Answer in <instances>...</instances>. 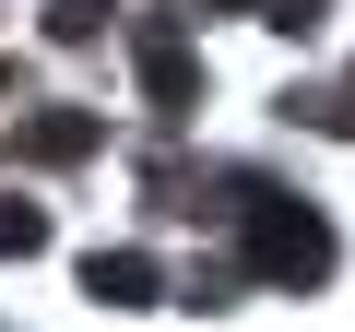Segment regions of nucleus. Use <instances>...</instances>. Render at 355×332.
I'll return each instance as SVG.
<instances>
[{"mask_svg":"<svg viewBox=\"0 0 355 332\" xmlns=\"http://www.w3.org/2000/svg\"><path fill=\"white\" fill-rule=\"evenodd\" d=\"M272 24H320V0H272Z\"/></svg>","mask_w":355,"mask_h":332,"instance_id":"0eeeda50","label":"nucleus"},{"mask_svg":"<svg viewBox=\"0 0 355 332\" xmlns=\"http://www.w3.org/2000/svg\"><path fill=\"white\" fill-rule=\"evenodd\" d=\"M107 13H119V0H48V36L83 48V36H107Z\"/></svg>","mask_w":355,"mask_h":332,"instance_id":"423d86ee","label":"nucleus"},{"mask_svg":"<svg viewBox=\"0 0 355 332\" xmlns=\"http://www.w3.org/2000/svg\"><path fill=\"white\" fill-rule=\"evenodd\" d=\"M237 249L261 285H331V226L272 179H237Z\"/></svg>","mask_w":355,"mask_h":332,"instance_id":"f257e3e1","label":"nucleus"},{"mask_svg":"<svg viewBox=\"0 0 355 332\" xmlns=\"http://www.w3.org/2000/svg\"><path fill=\"white\" fill-rule=\"evenodd\" d=\"M24 142H36L48 166H83V154H95V119H83V107H48V119H36Z\"/></svg>","mask_w":355,"mask_h":332,"instance_id":"20e7f679","label":"nucleus"},{"mask_svg":"<svg viewBox=\"0 0 355 332\" xmlns=\"http://www.w3.org/2000/svg\"><path fill=\"white\" fill-rule=\"evenodd\" d=\"M142 95H154L166 119L202 95V60H190V36H178V24H142Z\"/></svg>","mask_w":355,"mask_h":332,"instance_id":"f03ea898","label":"nucleus"},{"mask_svg":"<svg viewBox=\"0 0 355 332\" xmlns=\"http://www.w3.org/2000/svg\"><path fill=\"white\" fill-rule=\"evenodd\" d=\"M83 297H107V308H142V297H154V261H142V249H95V261H83Z\"/></svg>","mask_w":355,"mask_h":332,"instance_id":"7ed1b4c3","label":"nucleus"},{"mask_svg":"<svg viewBox=\"0 0 355 332\" xmlns=\"http://www.w3.org/2000/svg\"><path fill=\"white\" fill-rule=\"evenodd\" d=\"M24 249H48V214L24 190H0V261H24Z\"/></svg>","mask_w":355,"mask_h":332,"instance_id":"39448f33","label":"nucleus"}]
</instances>
